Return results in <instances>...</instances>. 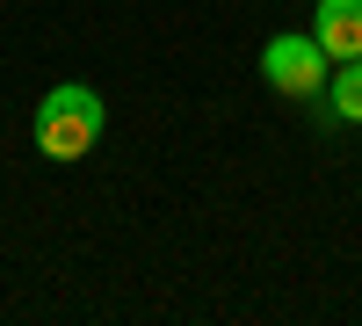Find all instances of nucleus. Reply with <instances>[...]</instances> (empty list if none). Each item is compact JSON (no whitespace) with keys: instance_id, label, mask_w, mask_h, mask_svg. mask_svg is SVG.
Returning a JSON list of instances; mask_svg holds the SVG:
<instances>
[{"instance_id":"nucleus-1","label":"nucleus","mask_w":362,"mask_h":326,"mask_svg":"<svg viewBox=\"0 0 362 326\" xmlns=\"http://www.w3.org/2000/svg\"><path fill=\"white\" fill-rule=\"evenodd\" d=\"M102 124H109L102 95H95V87H80V80H66V87H51V95L37 102L29 138H37L44 160H87V153H95V138H102Z\"/></svg>"},{"instance_id":"nucleus-2","label":"nucleus","mask_w":362,"mask_h":326,"mask_svg":"<svg viewBox=\"0 0 362 326\" xmlns=\"http://www.w3.org/2000/svg\"><path fill=\"white\" fill-rule=\"evenodd\" d=\"M261 80L276 87L283 102H319L326 80H334V58H326L319 37H305V29H283V37L261 44Z\"/></svg>"},{"instance_id":"nucleus-3","label":"nucleus","mask_w":362,"mask_h":326,"mask_svg":"<svg viewBox=\"0 0 362 326\" xmlns=\"http://www.w3.org/2000/svg\"><path fill=\"white\" fill-rule=\"evenodd\" d=\"M312 37L326 44V58H362V0H319L312 8Z\"/></svg>"},{"instance_id":"nucleus-4","label":"nucleus","mask_w":362,"mask_h":326,"mask_svg":"<svg viewBox=\"0 0 362 326\" xmlns=\"http://www.w3.org/2000/svg\"><path fill=\"white\" fill-rule=\"evenodd\" d=\"M326 95H334V116H341V124H362V58H341L334 80H326Z\"/></svg>"}]
</instances>
